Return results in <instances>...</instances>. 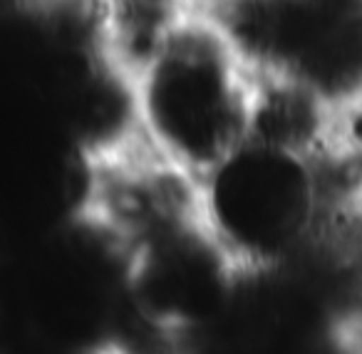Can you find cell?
Wrapping results in <instances>:
<instances>
[{"instance_id": "obj_4", "label": "cell", "mask_w": 362, "mask_h": 354, "mask_svg": "<svg viewBox=\"0 0 362 354\" xmlns=\"http://www.w3.org/2000/svg\"><path fill=\"white\" fill-rule=\"evenodd\" d=\"M122 283L139 322L187 337L221 319L243 273L199 211L164 220L122 248Z\"/></svg>"}, {"instance_id": "obj_5", "label": "cell", "mask_w": 362, "mask_h": 354, "mask_svg": "<svg viewBox=\"0 0 362 354\" xmlns=\"http://www.w3.org/2000/svg\"><path fill=\"white\" fill-rule=\"evenodd\" d=\"M202 6L204 0H92L97 37L127 75Z\"/></svg>"}, {"instance_id": "obj_1", "label": "cell", "mask_w": 362, "mask_h": 354, "mask_svg": "<svg viewBox=\"0 0 362 354\" xmlns=\"http://www.w3.org/2000/svg\"><path fill=\"white\" fill-rule=\"evenodd\" d=\"M335 136L256 124L197 179L204 225L243 278L276 273L325 243L360 189Z\"/></svg>"}, {"instance_id": "obj_3", "label": "cell", "mask_w": 362, "mask_h": 354, "mask_svg": "<svg viewBox=\"0 0 362 354\" xmlns=\"http://www.w3.org/2000/svg\"><path fill=\"white\" fill-rule=\"evenodd\" d=\"M258 82L335 122L362 110V0H204Z\"/></svg>"}, {"instance_id": "obj_2", "label": "cell", "mask_w": 362, "mask_h": 354, "mask_svg": "<svg viewBox=\"0 0 362 354\" xmlns=\"http://www.w3.org/2000/svg\"><path fill=\"white\" fill-rule=\"evenodd\" d=\"M129 82L136 141L194 181L256 124L261 82L204 8L169 33Z\"/></svg>"}]
</instances>
